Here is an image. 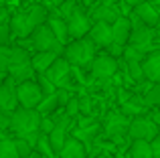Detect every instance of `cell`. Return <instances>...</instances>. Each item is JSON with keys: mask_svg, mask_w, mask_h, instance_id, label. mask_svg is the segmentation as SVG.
<instances>
[{"mask_svg": "<svg viewBox=\"0 0 160 158\" xmlns=\"http://www.w3.org/2000/svg\"><path fill=\"white\" fill-rule=\"evenodd\" d=\"M47 18H49V8H45L43 4H35V6H31L24 12H16L10 18L8 27H10V32L14 37L27 39V37H31V32L37 27L47 22Z\"/></svg>", "mask_w": 160, "mask_h": 158, "instance_id": "obj_1", "label": "cell"}, {"mask_svg": "<svg viewBox=\"0 0 160 158\" xmlns=\"http://www.w3.org/2000/svg\"><path fill=\"white\" fill-rule=\"evenodd\" d=\"M39 124H41V114L37 110H14V114L10 116V130L16 136H27L32 132H39Z\"/></svg>", "mask_w": 160, "mask_h": 158, "instance_id": "obj_2", "label": "cell"}, {"mask_svg": "<svg viewBox=\"0 0 160 158\" xmlns=\"http://www.w3.org/2000/svg\"><path fill=\"white\" fill-rule=\"evenodd\" d=\"M95 53V43L91 39H75V43H71L65 49V61L69 65H85L89 61H93Z\"/></svg>", "mask_w": 160, "mask_h": 158, "instance_id": "obj_3", "label": "cell"}, {"mask_svg": "<svg viewBox=\"0 0 160 158\" xmlns=\"http://www.w3.org/2000/svg\"><path fill=\"white\" fill-rule=\"evenodd\" d=\"M32 49H37V51H51L59 55L63 51V43H59L57 37L53 35V31L45 22L32 31Z\"/></svg>", "mask_w": 160, "mask_h": 158, "instance_id": "obj_4", "label": "cell"}, {"mask_svg": "<svg viewBox=\"0 0 160 158\" xmlns=\"http://www.w3.org/2000/svg\"><path fill=\"white\" fill-rule=\"evenodd\" d=\"M43 97H45L43 91H41L39 83H35V81H22L16 87V99H18V103L22 107H27V110H35V107L43 101Z\"/></svg>", "mask_w": 160, "mask_h": 158, "instance_id": "obj_5", "label": "cell"}, {"mask_svg": "<svg viewBox=\"0 0 160 158\" xmlns=\"http://www.w3.org/2000/svg\"><path fill=\"white\" fill-rule=\"evenodd\" d=\"M128 134L134 140H146V142H152L158 136V126L152 122L150 118H134L128 124Z\"/></svg>", "mask_w": 160, "mask_h": 158, "instance_id": "obj_6", "label": "cell"}, {"mask_svg": "<svg viewBox=\"0 0 160 158\" xmlns=\"http://www.w3.org/2000/svg\"><path fill=\"white\" fill-rule=\"evenodd\" d=\"M154 28L152 27H146V24H138L136 28L132 27V32H130V45L140 51H150L152 49V43H154Z\"/></svg>", "mask_w": 160, "mask_h": 158, "instance_id": "obj_7", "label": "cell"}, {"mask_svg": "<svg viewBox=\"0 0 160 158\" xmlns=\"http://www.w3.org/2000/svg\"><path fill=\"white\" fill-rule=\"evenodd\" d=\"M45 75L49 77V81L53 83L55 87H65L67 81H69V75H71V65L67 63L65 59H55L53 65L45 71Z\"/></svg>", "mask_w": 160, "mask_h": 158, "instance_id": "obj_8", "label": "cell"}, {"mask_svg": "<svg viewBox=\"0 0 160 158\" xmlns=\"http://www.w3.org/2000/svg\"><path fill=\"white\" fill-rule=\"evenodd\" d=\"M89 27L91 24H89L87 14H83L79 8L67 18V35L73 37V39H83V37L89 32Z\"/></svg>", "mask_w": 160, "mask_h": 158, "instance_id": "obj_9", "label": "cell"}, {"mask_svg": "<svg viewBox=\"0 0 160 158\" xmlns=\"http://www.w3.org/2000/svg\"><path fill=\"white\" fill-rule=\"evenodd\" d=\"M16 87H14V81L10 77L0 85V110L2 111H14L16 110Z\"/></svg>", "mask_w": 160, "mask_h": 158, "instance_id": "obj_10", "label": "cell"}, {"mask_svg": "<svg viewBox=\"0 0 160 158\" xmlns=\"http://www.w3.org/2000/svg\"><path fill=\"white\" fill-rule=\"evenodd\" d=\"M118 71V61L116 57H98V59L91 61V73L99 79L112 77Z\"/></svg>", "mask_w": 160, "mask_h": 158, "instance_id": "obj_11", "label": "cell"}, {"mask_svg": "<svg viewBox=\"0 0 160 158\" xmlns=\"http://www.w3.org/2000/svg\"><path fill=\"white\" fill-rule=\"evenodd\" d=\"M134 14H136V18L140 20L142 24H146V27H156V22L160 18L158 10L148 2V0H142L140 4L134 6Z\"/></svg>", "mask_w": 160, "mask_h": 158, "instance_id": "obj_12", "label": "cell"}, {"mask_svg": "<svg viewBox=\"0 0 160 158\" xmlns=\"http://www.w3.org/2000/svg\"><path fill=\"white\" fill-rule=\"evenodd\" d=\"M142 71L146 79H150L152 83H160V51H152L144 57Z\"/></svg>", "mask_w": 160, "mask_h": 158, "instance_id": "obj_13", "label": "cell"}, {"mask_svg": "<svg viewBox=\"0 0 160 158\" xmlns=\"http://www.w3.org/2000/svg\"><path fill=\"white\" fill-rule=\"evenodd\" d=\"M89 39L93 41L95 45H102V47H108L109 43H112V24L108 22H99V20H95L93 27H89Z\"/></svg>", "mask_w": 160, "mask_h": 158, "instance_id": "obj_14", "label": "cell"}, {"mask_svg": "<svg viewBox=\"0 0 160 158\" xmlns=\"http://www.w3.org/2000/svg\"><path fill=\"white\" fill-rule=\"evenodd\" d=\"M130 32H132V22L128 18H124V16H120L112 24V43H118L124 47L130 41Z\"/></svg>", "mask_w": 160, "mask_h": 158, "instance_id": "obj_15", "label": "cell"}, {"mask_svg": "<svg viewBox=\"0 0 160 158\" xmlns=\"http://www.w3.org/2000/svg\"><path fill=\"white\" fill-rule=\"evenodd\" d=\"M93 18L99 20V22H108V24H113L118 18H120V10L116 6H112V2H102L93 8Z\"/></svg>", "mask_w": 160, "mask_h": 158, "instance_id": "obj_16", "label": "cell"}, {"mask_svg": "<svg viewBox=\"0 0 160 158\" xmlns=\"http://www.w3.org/2000/svg\"><path fill=\"white\" fill-rule=\"evenodd\" d=\"M57 59V53H51V51H37V55L31 59V65L35 71L39 73H45L49 67L53 65V61Z\"/></svg>", "mask_w": 160, "mask_h": 158, "instance_id": "obj_17", "label": "cell"}, {"mask_svg": "<svg viewBox=\"0 0 160 158\" xmlns=\"http://www.w3.org/2000/svg\"><path fill=\"white\" fill-rule=\"evenodd\" d=\"M124 132H128V122H126V118L120 116V114H112L109 120H108V124H106V134L113 138V136H120V134H124Z\"/></svg>", "mask_w": 160, "mask_h": 158, "instance_id": "obj_18", "label": "cell"}, {"mask_svg": "<svg viewBox=\"0 0 160 158\" xmlns=\"http://www.w3.org/2000/svg\"><path fill=\"white\" fill-rule=\"evenodd\" d=\"M59 154H61V158H85V150L77 138H67L65 146L61 148Z\"/></svg>", "mask_w": 160, "mask_h": 158, "instance_id": "obj_19", "label": "cell"}, {"mask_svg": "<svg viewBox=\"0 0 160 158\" xmlns=\"http://www.w3.org/2000/svg\"><path fill=\"white\" fill-rule=\"evenodd\" d=\"M47 27L53 31V35L57 37L59 43H65V39L69 35H67V22L61 18V16H49L47 18Z\"/></svg>", "mask_w": 160, "mask_h": 158, "instance_id": "obj_20", "label": "cell"}, {"mask_svg": "<svg viewBox=\"0 0 160 158\" xmlns=\"http://www.w3.org/2000/svg\"><path fill=\"white\" fill-rule=\"evenodd\" d=\"M49 144H51V148H53V152H61V148L65 146V142H67V130L65 128H61V126H55L51 132H49Z\"/></svg>", "mask_w": 160, "mask_h": 158, "instance_id": "obj_21", "label": "cell"}, {"mask_svg": "<svg viewBox=\"0 0 160 158\" xmlns=\"http://www.w3.org/2000/svg\"><path fill=\"white\" fill-rule=\"evenodd\" d=\"M130 154H132V158H152L150 142H146V140H134Z\"/></svg>", "mask_w": 160, "mask_h": 158, "instance_id": "obj_22", "label": "cell"}, {"mask_svg": "<svg viewBox=\"0 0 160 158\" xmlns=\"http://www.w3.org/2000/svg\"><path fill=\"white\" fill-rule=\"evenodd\" d=\"M35 148L39 150V154L43 156V158H53V148H51V144H49V138H47V134H41L39 136V140H37V144H35Z\"/></svg>", "mask_w": 160, "mask_h": 158, "instance_id": "obj_23", "label": "cell"}, {"mask_svg": "<svg viewBox=\"0 0 160 158\" xmlns=\"http://www.w3.org/2000/svg\"><path fill=\"white\" fill-rule=\"evenodd\" d=\"M126 71H128V77L134 79V81H142L144 79L142 63H138V61H126Z\"/></svg>", "mask_w": 160, "mask_h": 158, "instance_id": "obj_24", "label": "cell"}, {"mask_svg": "<svg viewBox=\"0 0 160 158\" xmlns=\"http://www.w3.org/2000/svg\"><path fill=\"white\" fill-rule=\"evenodd\" d=\"M77 4H79V2H75V0H63V2L59 4V12H57V14L61 16L63 20L69 18V16H71V14H73V12L79 8Z\"/></svg>", "mask_w": 160, "mask_h": 158, "instance_id": "obj_25", "label": "cell"}, {"mask_svg": "<svg viewBox=\"0 0 160 158\" xmlns=\"http://www.w3.org/2000/svg\"><path fill=\"white\" fill-rule=\"evenodd\" d=\"M146 106H160V83H154L144 95Z\"/></svg>", "mask_w": 160, "mask_h": 158, "instance_id": "obj_26", "label": "cell"}, {"mask_svg": "<svg viewBox=\"0 0 160 158\" xmlns=\"http://www.w3.org/2000/svg\"><path fill=\"white\" fill-rule=\"evenodd\" d=\"M122 55L126 57V61H138V63H142L144 57H146V53L140 51V49H136V47H132V45H128V47H124Z\"/></svg>", "mask_w": 160, "mask_h": 158, "instance_id": "obj_27", "label": "cell"}, {"mask_svg": "<svg viewBox=\"0 0 160 158\" xmlns=\"http://www.w3.org/2000/svg\"><path fill=\"white\" fill-rule=\"evenodd\" d=\"M0 158H18L14 140H0Z\"/></svg>", "mask_w": 160, "mask_h": 158, "instance_id": "obj_28", "label": "cell"}, {"mask_svg": "<svg viewBox=\"0 0 160 158\" xmlns=\"http://www.w3.org/2000/svg\"><path fill=\"white\" fill-rule=\"evenodd\" d=\"M37 107H39V114H51L55 107H59V103H57V95L51 93V95H47V99L43 97V101H41Z\"/></svg>", "mask_w": 160, "mask_h": 158, "instance_id": "obj_29", "label": "cell"}, {"mask_svg": "<svg viewBox=\"0 0 160 158\" xmlns=\"http://www.w3.org/2000/svg\"><path fill=\"white\" fill-rule=\"evenodd\" d=\"M14 148H16V154H18V158H24V156H28V154L32 152V146H31V144H28L24 138H20V136H16Z\"/></svg>", "mask_w": 160, "mask_h": 158, "instance_id": "obj_30", "label": "cell"}, {"mask_svg": "<svg viewBox=\"0 0 160 158\" xmlns=\"http://www.w3.org/2000/svg\"><path fill=\"white\" fill-rule=\"evenodd\" d=\"M8 65H10V47H0V73H6Z\"/></svg>", "mask_w": 160, "mask_h": 158, "instance_id": "obj_31", "label": "cell"}, {"mask_svg": "<svg viewBox=\"0 0 160 158\" xmlns=\"http://www.w3.org/2000/svg\"><path fill=\"white\" fill-rule=\"evenodd\" d=\"M39 87H41V91H43V95H51V93H55V89H57V87L53 85L51 81H49V77L45 75H41V81H39Z\"/></svg>", "mask_w": 160, "mask_h": 158, "instance_id": "obj_32", "label": "cell"}, {"mask_svg": "<svg viewBox=\"0 0 160 158\" xmlns=\"http://www.w3.org/2000/svg\"><path fill=\"white\" fill-rule=\"evenodd\" d=\"M65 111H67V116H69V118L77 114V111H79V99L77 97H71L69 101L65 103Z\"/></svg>", "mask_w": 160, "mask_h": 158, "instance_id": "obj_33", "label": "cell"}, {"mask_svg": "<svg viewBox=\"0 0 160 158\" xmlns=\"http://www.w3.org/2000/svg\"><path fill=\"white\" fill-rule=\"evenodd\" d=\"M55 128V122L53 120H47V118H41V124H39V132H43V134H49Z\"/></svg>", "mask_w": 160, "mask_h": 158, "instance_id": "obj_34", "label": "cell"}, {"mask_svg": "<svg viewBox=\"0 0 160 158\" xmlns=\"http://www.w3.org/2000/svg\"><path fill=\"white\" fill-rule=\"evenodd\" d=\"M8 37H10V27L8 24H0V47L8 43Z\"/></svg>", "mask_w": 160, "mask_h": 158, "instance_id": "obj_35", "label": "cell"}, {"mask_svg": "<svg viewBox=\"0 0 160 158\" xmlns=\"http://www.w3.org/2000/svg\"><path fill=\"white\" fill-rule=\"evenodd\" d=\"M150 148H152V158H160V136L150 142Z\"/></svg>", "mask_w": 160, "mask_h": 158, "instance_id": "obj_36", "label": "cell"}, {"mask_svg": "<svg viewBox=\"0 0 160 158\" xmlns=\"http://www.w3.org/2000/svg\"><path fill=\"white\" fill-rule=\"evenodd\" d=\"M108 49H109V53H112V57L122 55V51H124V47H122V45H118V43H109Z\"/></svg>", "mask_w": 160, "mask_h": 158, "instance_id": "obj_37", "label": "cell"}, {"mask_svg": "<svg viewBox=\"0 0 160 158\" xmlns=\"http://www.w3.org/2000/svg\"><path fill=\"white\" fill-rule=\"evenodd\" d=\"M8 126H10V116H8V111L0 110V128H8Z\"/></svg>", "mask_w": 160, "mask_h": 158, "instance_id": "obj_38", "label": "cell"}, {"mask_svg": "<svg viewBox=\"0 0 160 158\" xmlns=\"http://www.w3.org/2000/svg\"><path fill=\"white\" fill-rule=\"evenodd\" d=\"M63 0H43V6L45 8H49V6H59Z\"/></svg>", "mask_w": 160, "mask_h": 158, "instance_id": "obj_39", "label": "cell"}, {"mask_svg": "<svg viewBox=\"0 0 160 158\" xmlns=\"http://www.w3.org/2000/svg\"><path fill=\"white\" fill-rule=\"evenodd\" d=\"M150 120H152V122L156 124V126H160V110H156V111H152V118H150Z\"/></svg>", "mask_w": 160, "mask_h": 158, "instance_id": "obj_40", "label": "cell"}, {"mask_svg": "<svg viewBox=\"0 0 160 158\" xmlns=\"http://www.w3.org/2000/svg\"><path fill=\"white\" fill-rule=\"evenodd\" d=\"M126 4H128V6H136V4H140L142 0H124Z\"/></svg>", "mask_w": 160, "mask_h": 158, "instance_id": "obj_41", "label": "cell"}, {"mask_svg": "<svg viewBox=\"0 0 160 158\" xmlns=\"http://www.w3.org/2000/svg\"><path fill=\"white\" fill-rule=\"evenodd\" d=\"M24 158H43V156H41L39 152H31V154H28V156H24Z\"/></svg>", "mask_w": 160, "mask_h": 158, "instance_id": "obj_42", "label": "cell"}, {"mask_svg": "<svg viewBox=\"0 0 160 158\" xmlns=\"http://www.w3.org/2000/svg\"><path fill=\"white\" fill-rule=\"evenodd\" d=\"M4 81H6V73H0V85H2Z\"/></svg>", "mask_w": 160, "mask_h": 158, "instance_id": "obj_43", "label": "cell"}, {"mask_svg": "<svg viewBox=\"0 0 160 158\" xmlns=\"http://www.w3.org/2000/svg\"><path fill=\"white\" fill-rule=\"evenodd\" d=\"M156 32L160 35V18H158V22H156Z\"/></svg>", "mask_w": 160, "mask_h": 158, "instance_id": "obj_44", "label": "cell"}, {"mask_svg": "<svg viewBox=\"0 0 160 158\" xmlns=\"http://www.w3.org/2000/svg\"><path fill=\"white\" fill-rule=\"evenodd\" d=\"M102 2H109V0H102Z\"/></svg>", "mask_w": 160, "mask_h": 158, "instance_id": "obj_45", "label": "cell"}, {"mask_svg": "<svg viewBox=\"0 0 160 158\" xmlns=\"http://www.w3.org/2000/svg\"><path fill=\"white\" fill-rule=\"evenodd\" d=\"M75 2H81V0H75Z\"/></svg>", "mask_w": 160, "mask_h": 158, "instance_id": "obj_46", "label": "cell"}, {"mask_svg": "<svg viewBox=\"0 0 160 158\" xmlns=\"http://www.w3.org/2000/svg\"><path fill=\"white\" fill-rule=\"evenodd\" d=\"M59 158H61V156H59Z\"/></svg>", "mask_w": 160, "mask_h": 158, "instance_id": "obj_47", "label": "cell"}]
</instances>
